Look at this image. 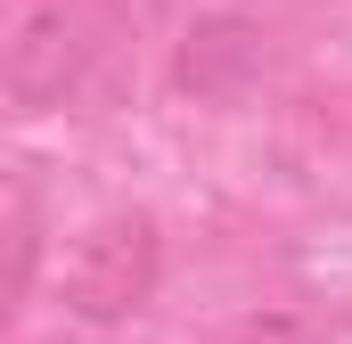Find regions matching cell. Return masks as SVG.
I'll return each instance as SVG.
<instances>
[{
	"instance_id": "cell-3",
	"label": "cell",
	"mask_w": 352,
	"mask_h": 344,
	"mask_svg": "<svg viewBox=\"0 0 352 344\" xmlns=\"http://www.w3.org/2000/svg\"><path fill=\"white\" fill-rule=\"evenodd\" d=\"M263 74V25L254 17H197L188 33H180V58H173V83L188 98H205V107H221V98H238V90Z\"/></svg>"
},
{
	"instance_id": "cell-5",
	"label": "cell",
	"mask_w": 352,
	"mask_h": 344,
	"mask_svg": "<svg viewBox=\"0 0 352 344\" xmlns=\"http://www.w3.org/2000/svg\"><path fill=\"white\" fill-rule=\"evenodd\" d=\"M221 344H320L303 312H246L238 328H221Z\"/></svg>"
},
{
	"instance_id": "cell-2",
	"label": "cell",
	"mask_w": 352,
	"mask_h": 344,
	"mask_svg": "<svg viewBox=\"0 0 352 344\" xmlns=\"http://www.w3.org/2000/svg\"><path fill=\"white\" fill-rule=\"evenodd\" d=\"M164 279V238H156V213L123 205L107 222H90L66 255V312L82 328H123L131 312H148Z\"/></svg>"
},
{
	"instance_id": "cell-4",
	"label": "cell",
	"mask_w": 352,
	"mask_h": 344,
	"mask_svg": "<svg viewBox=\"0 0 352 344\" xmlns=\"http://www.w3.org/2000/svg\"><path fill=\"white\" fill-rule=\"evenodd\" d=\"M33 270H41V213H33V189L16 180L8 189V312L33 295Z\"/></svg>"
},
{
	"instance_id": "cell-1",
	"label": "cell",
	"mask_w": 352,
	"mask_h": 344,
	"mask_svg": "<svg viewBox=\"0 0 352 344\" xmlns=\"http://www.w3.org/2000/svg\"><path fill=\"white\" fill-rule=\"evenodd\" d=\"M115 33H123V0H16V17H8V107L16 115L66 107Z\"/></svg>"
}]
</instances>
